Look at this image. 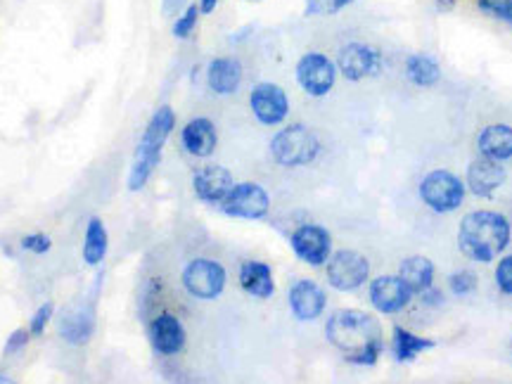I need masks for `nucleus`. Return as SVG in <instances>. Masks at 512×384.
I'll return each instance as SVG.
<instances>
[{
    "label": "nucleus",
    "instance_id": "1",
    "mask_svg": "<svg viewBox=\"0 0 512 384\" xmlns=\"http://www.w3.org/2000/svg\"><path fill=\"white\" fill-rule=\"evenodd\" d=\"M328 342L354 366H375L382 356V325L363 311H337L325 325Z\"/></svg>",
    "mask_w": 512,
    "mask_h": 384
},
{
    "label": "nucleus",
    "instance_id": "2",
    "mask_svg": "<svg viewBox=\"0 0 512 384\" xmlns=\"http://www.w3.org/2000/svg\"><path fill=\"white\" fill-rule=\"evenodd\" d=\"M510 242V223L496 211H472L460 223L458 245L467 259L489 264Z\"/></svg>",
    "mask_w": 512,
    "mask_h": 384
},
{
    "label": "nucleus",
    "instance_id": "3",
    "mask_svg": "<svg viewBox=\"0 0 512 384\" xmlns=\"http://www.w3.org/2000/svg\"><path fill=\"white\" fill-rule=\"evenodd\" d=\"M320 143L306 126H287L275 133L271 140V155L280 166L294 169V166H306L318 157Z\"/></svg>",
    "mask_w": 512,
    "mask_h": 384
},
{
    "label": "nucleus",
    "instance_id": "4",
    "mask_svg": "<svg viewBox=\"0 0 512 384\" xmlns=\"http://www.w3.org/2000/svg\"><path fill=\"white\" fill-rule=\"evenodd\" d=\"M228 275L219 261L211 259H192L188 266L183 268V287L195 299L202 302H211L219 299L223 290H226Z\"/></svg>",
    "mask_w": 512,
    "mask_h": 384
},
{
    "label": "nucleus",
    "instance_id": "5",
    "mask_svg": "<svg viewBox=\"0 0 512 384\" xmlns=\"http://www.w3.org/2000/svg\"><path fill=\"white\" fill-rule=\"evenodd\" d=\"M325 266H328L325 268L328 283L339 292H354L370 278L368 259L354 249H339V252L330 254Z\"/></svg>",
    "mask_w": 512,
    "mask_h": 384
},
{
    "label": "nucleus",
    "instance_id": "6",
    "mask_svg": "<svg viewBox=\"0 0 512 384\" xmlns=\"http://www.w3.org/2000/svg\"><path fill=\"white\" fill-rule=\"evenodd\" d=\"M223 214L235 216V219L259 221L266 219L268 209H271V197L261 188L259 183H238L230 188V192L223 197L219 204Z\"/></svg>",
    "mask_w": 512,
    "mask_h": 384
},
{
    "label": "nucleus",
    "instance_id": "7",
    "mask_svg": "<svg viewBox=\"0 0 512 384\" xmlns=\"http://www.w3.org/2000/svg\"><path fill=\"white\" fill-rule=\"evenodd\" d=\"M420 197L427 207L448 214L456 211L465 200V185L458 176L448 174V171H432L420 183Z\"/></svg>",
    "mask_w": 512,
    "mask_h": 384
},
{
    "label": "nucleus",
    "instance_id": "8",
    "mask_svg": "<svg viewBox=\"0 0 512 384\" xmlns=\"http://www.w3.org/2000/svg\"><path fill=\"white\" fill-rule=\"evenodd\" d=\"M384 57L368 43H347L337 55V72L349 81H363L382 74Z\"/></svg>",
    "mask_w": 512,
    "mask_h": 384
},
{
    "label": "nucleus",
    "instance_id": "9",
    "mask_svg": "<svg viewBox=\"0 0 512 384\" xmlns=\"http://www.w3.org/2000/svg\"><path fill=\"white\" fill-rule=\"evenodd\" d=\"M297 81L313 98H323L335 88L337 64L323 53H306L297 62Z\"/></svg>",
    "mask_w": 512,
    "mask_h": 384
},
{
    "label": "nucleus",
    "instance_id": "10",
    "mask_svg": "<svg viewBox=\"0 0 512 384\" xmlns=\"http://www.w3.org/2000/svg\"><path fill=\"white\" fill-rule=\"evenodd\" d=\"M290 245L292 252L297 254V259H302L304 264L313 268L328 264L332 254L330 233L323 226H316V223H306V226H299L294 230Z\"/></svg>",
    "mask_w": 512,
    "mask_h": 384
},
{
    "label": "nucleus",
    "instance_id": "11",
    "mask_svg": "<svg viewBox=\"0 0 512 384\" xmlns=\"http://www.w3.org/2000/svg\"><path fill=\"white\" fill-rule=\"evenodd\" d=\"M249 105H252L254 117L264 126H278L283 124L290 114V100L287 93L275 83H259L254 86L252 95H249Z\"/></svg>",
    "mask_w": 512,
    "mask_h": 384
},
{
    "label": "nucleus",
    "instance_id": "12",
    "mask_svg": "<svg viewBox=\"0 0 512 384\" xmlns=\"http://www.w3.org/2000/svg\"><path fill=\"white\" fill-rule=\"evenodd\" d=\"M147 337H150L152 349L162 356H176L185 349V328L174 313H159L147 328Z\"/></svg>",
    "mask_w": 512,
    "mask_h": 384
},
{
    "label": "nucleus",
    "instance_id": "13",
    "mask_svg": "<svg viewBox=\"0 0 512 384\" xmlns=\"http://www.w3.org/2000/svg\"><path fill=\"white\" fill-rule=\"evenodd\" d=\"M413 292L399 275H380L370 283V302L380 313H399L411 302Z\"/></svg>",
    "mask_w": 512,
    "mask_h": 384
},
{
    "label": "nucleus",
    "instance_id": "14",
    "mask_svg": "<svg viewBox=\"0 0 512 384\" xmlns=\"http://www.w3.org/2000/svg\"><path fill=\"white\" fill-rule=\"evenodd\" d=\"M325 304H328V297H325L323 287L313 280H297L290 287V309L297 320H304V323L318 320L323 316Z\"/></svg>",
    "mask_w": 512,
    "mask_h": 384
},
{
    "label": "nucleus",
    "instance_id": "15",
    "mask_svg": "<svg viewBox=\"0 0 512 384\" xmlns=\"http://www.w3.org/2000/svg\"><path fill=\"white\" fill-rule=\"evenodd\" d=\"M233 185L235 183H233V176H230V171L223 169L219 164L202 166V169H197L195 176H192L195 195L207 204H221L223 197L228 195Z\"/></svg>",
    "mask_w": 512,
    "mask_h": 384
},
{
    "label": "nucleus",
    "instance_id": "16",
    "mask_svg": "<svg viewBox=\"0 0 512 384\" xmlns=\"http://www.w3.org/2000/svg\"><path fill=\"white\" fill-rule=\"evenodd\" d=\"M174 126H176V112L171 110L169 105L159 107V110L152 114L150 124L145 126L143 138H140L136 150L162 157V150H164L166 140H169V136H171V131H174Z\"/></svg>",
    "mask_w": 512,
    "mask_h": 384
},
{
    "label": "nucleus",
    "instance_id": "17",
    "mask_svg": "<svg viewBox=\"0 0 512 384\" xmlns=\"http://www.w3.org/2000/svg\"><path fill=\"white\" fill-rule=\"evenodd\" d=\"M505 183V169L494 159H477L467 169V185L477 197H491Z\"/></svg>",
    "mask_w": 512,
    "mask_h": 384
},
{
    "label": "nucleus",
    "instance_id": "18",
    "mask_svg": "<svg viewBox=\"0 0 512 384\" xmlns=\"http://www.w3.org/2000/svg\"><path fill=\"white\" fill-rule=\"evenodd\" d=\"M185 152L192 157H209L216 150L219 136H216V126L207 117H197L185 124L181 133Z\"/></svg>",
    "mask_w": 512,
    "mask_h": 384
},
{
    "label": "nucleus",
    "instance_id": "19",
    "mask_svg": "<svg viewBox=\"0 0 512 384\" xmlns=\"http://www.w3.org/2000/svg\"><path fill=\"white\" fill-rule=\"evenodd\" d=\"M207 83L216 95H233L242 83V64L235 57H216L207 67Z\"/></svg>",
    "mask_w": 512,
    "mask_h": 384
},
{
    "label": "nucleus",
    "instance_id": "20",
    "mask_svg": "<svg viewBox=\"0 0 512 384\" xmlns=\"http://www.w3.org/2000/svg\"><path fill=\"white\" fill-rule=\"evenodd\" d=\"M240 287L254 299H271L275 292L271 266L264 261H245L240 268Z\"/></svg>",
    "mask_w": 512,
    "mask_h": 384
},
{
    "label": "nucleus",
    "instance_id": "21",
    "mask_svg": "<svg viewBox=\"0 0 512 384\" xmlns=\"http://www.w3.org/2000/svg\"><path fill=\"white\" fill-rule=\"evenodd\" d=\"M479 152L486 159H494V162H505L512 159V128L505 124H496L484 128L482 136L477 140Z\"/></svg>",
    "mask_w": 512,
    "mask_h": 384
},
{
    "label": "nucleus",
    "instance_id": "22",
    "mask_svg": "<svg viewBox=\"0 0 512 384\" xmlns=\"http://www.w3.org/2000/svg\"><path fill=\"white\" fill-rule=\"evenodd\" d=\"M399 278L413 294H422L432 287L434 264L427 256H411V259H406L401 264Z\"/></svg>",
    "mask_w": 512,
    "mask_h": 384
},
{
    "label": "nucleus",
    "instance_id": "23",
    "mask_svg": "<svg viewBox=\"0 0 512 384\" xmlns=\"http://www.w3.org/2000/svg\"><path fill=\"white\" fill-rule=\"evenodd\" d=\"M110 238H107V228L100 219H91L86 226V238H83V261L88 266H98L105 261Z\"/></svg>",
    "mask_w": 512,
    "mask_h": 384
},
{
    "label": "nucleus",
    "instance_id": "24",
    "mask_svg": "<svg viewBox=\"0 0 512 384\" xmlns=\"http://www.w3.org/2000/svg\"><path fill=\"white\" fill-rule=\"evenodd\" d=\"M93 330H95V323L88 309L74 311L72 316H64V320L60 323V335L67 339L69 344H74V347H83V344L91 342Z\"/></svg>",
    "mask_w": 512,
    "mask_h": 384
},
{
    "label": "nucleus",
    "instance_id": "25",
    "mask_svg": "<svg viewBox=\"0 0 512 384\" xmlns=\"http://www.w3.org/2000/svg\"><path fill=\"white\" fill-rule=\"evenodd\" d=\"M406 76L413 86L430 88L441 79V67L432 55L418 53V55H411L406 60Z\"/></svg>",
    "mask_w": 512,
    "mask_h": 384
},
{
    "label": "nucleus",
    "instance_id": "26",
    "mask_svg": "<svg viewBox=\"0 0 512 384\" xmlns=\"http://www.w3.org/2000/svg\"><path fill=\"white\" fill-rule=\"evenodd\" d=\"M392 344H394L396 361H401V363L413 361V358H418L422 351H430V349L437 347V342H434V339L418 337V335H413V332H408L403 328H394Z\"/></svg>",
    "mask_w": 512,
    "mask_h": 384
},
{
    "label": "nucleus",
    "instance_id": "27",
    "mask_svg": "<svg viewBox=\"0 0 512 384\" xmlns=\"http://www.w3.org/2000/svg\"><path fill=\"white\" fill-rule=\"evenodd\" d=\"M159 155H150V152H140L136 150V157H133V166L131 171H128V190L131 192H140L150 181L152 174H155V169L159 166Z\"/></svg>",
    "mask_w": 512,
    "mask_h": 384
},
{
    "label": "nucleus",
    "instance_id": "28",
    "mask_svg": "<svg viewBox=\"0 0 512 384\" xmlns=\"http://www.w3.org/2000/svg\"><path fill=\"white\" fill-rule=\"evenodd\" d=\"M200 15H202L200 5H188V8H185L181 15L176 17V22H174V27H171V31H174V36L178 38V41H185V38L192 36V31H195L197 22H200Z\"/></svg>",
    "mask_w": 512,
    "mask_h": 384
},
{
    "label": "nucleus",
    "instance_id": "29",
    "mask_svg": "<svg viewBox=\"0 0 512 384\" xmlns=\"http://www.w3.org/2000/svg\"><path fill=\"white\" fill-rule=\"evenodd\" d=\"M356 0H306L304 15L306 17H328V15H337L339 10L349 8L354 5Z\"/></svg>",
    "mask_w": 512,
    "mask_h": 384
},
{
    "label": "nucleus",
    "instance_id": "30",
    "mask_svg": "<svg viewBox=\"0 0 512 384\" xmlns=\"http://www.w3.org/2000/svg\"><path fill=\"white\" fill-rule=\"evenodd\" d=\"M477 8L484 15L501 19L505 24H512V0H477Z\"/></svg>",
    "mask_w": 512,
    "mask_h": 384
},
{
    "label": "nucleus",
    "instance_id": "31",
    "mask_svg": "<svg viewBox=\"0 0 512 384\" xmlns=\"http://www.w3.org/2000/svg\"><path fill=\"white\" fill-rule=\"evenodd\" d=\"M53 313H55V306H53V302H46V304L38 306L34 316H31V323H29V332H31V337H41L43 332H46L48 323H50V320H53Z\"/></svg>",
    "mask_w": 512,
    "mask_h": 384
},
{
    "label": "nucleus",
    "instance_id": "32",
    "mask_svg": "<svg viewBox=\"0 0 512 384\" xmlns=\"http://www.w3.org/2000/svg\"><path fill=\"white\" fill-rule=\"evenodd\" d=\"M451 283V290L458 294V297H465V294H472L477 290V278L470 271H458L448 278Z\"/></svg>",
    "mask_w": 512,
    "mask_h": 384
},
{
    "label": "nucleus",
    "instance_id": "33",
    "mask_svg": "<svg viewBox=\"0 0 512 384\" xmlns=\"http://www.w3.org/2000/svg\"><path fill=\"white\" fill-rule=\"evenodd\" d=\"M496 283L503 294H512V256H505L496 266Z\"/></svg>",
    "mask_w": 512,
    "mask_h": 384
},
{
    "label": "nucleus",
    "instance_id": "34",
    "mask_svg": "<svg viewBox=\"0 0 512 384\" xmlns=\"http://www.w3.org/2000/svg\"><path fill=\"white\" fill-rule=\"evenodd\" d=\"M50 247H53V240L43 233H34V235H27V238H22V249H27V252L48 254Z\"/></svg>",
    "mask_w": 512,
    "mask_h": 384
},
{
    "label": "nucleus",
    "instance_id": "35",
    "mask_svg": "<svg viewBox=\"0 0 512 384\" xmlns=\"http://www.w3.org/2000/svg\"><path fill=\"white\" fill-rule=\"evenodd\" d=\"M29 337H31L29 330H15V332H12V335L8 337V342H5L3 354H5V356L19 354V351H22V349L29 344Z\"/></svg>",
    "mask_w": 512,
    "mask_h": 384
},
{
    "label": "nucleus",
    "instance_id": "36",
    "mask_svg": "<svg viewBox=\"0 0 512 384\" xmlns=\"http://www.w3.org/2000/svg\"><path fill=\"white\" fill-rule=\"evenodd\" d=\"M185 8H188V0H162L164 17H178Z\"/></svg>",
    "mask_w": 512,
    "mask_h": 384
},
{
    "label": "nucleus",
    "instance_id": "37",
    "mask_svg": "<svg viewBox=\"0 0 512 384\" xmlns=\"http://www.w3.org/2000/svg\"><path fill=\"white\" fill-rule=\"evenodd\" d=\"M458 5V0H434V8L439 12H453V8Z\"/></svg>",
    "mask_w": 512,
    "mask_h": 384
},
{
    "label": "nucleus",
    "instance_id": "38",
    "mask_svg": "<svg viewBox=\"0 0 512 384\" xmlns=\"http://www.w3.org/2000/svg\"><path fill=\"white\" fill-rule=\"evenodd\" d=\"M216 5H219V0H200L202 15H211L216 10Z\"/></svg>",
    "mask_w": 512,
    "mask_h": 384
},
{
    "label": "nucleus",
    "instance_id": "39",
    "mask_svg": "<svg viewBox=\"0 0 512 384\" xmlns=\"http://www.w3.org/2000/svg\"><path fill=\"white\" fill-rule=\"evenodd\" d=\"M0 382H10V380H8V377H5V375H0Z\"/></svg>",
    "mask_w": 512,
    "mask_h": 384
},
{
    "label": "nucleus",
    "instance_id": "40",
    "mask_svg": "<svg viewBox=\"0 0 512 384\" xmlns=\"http://www.w3.org/2000/svg\"><path fill=\"white\" fill-rule=\"evenodd\" d=\"M247 3H256V0H247Z\"/></svg>",
    "mask_w": 512,
    "mask_h": 384
}]
</instances>
